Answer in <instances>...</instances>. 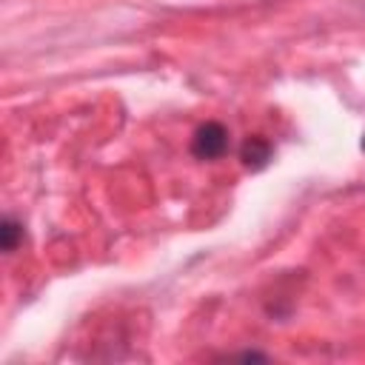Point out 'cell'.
I'll list each match as a JSON object with an SVG mask.
<instances>
[{"label": "cell", "mask_w": 365, "mask_h": 365, "mask_svg": "<svg viewBox=\"0 0 365 365\" xmlns=\"http://www.w3.org/2000/svg\"><path fill=\"white\" fill-rule=\"evenodd\" d=\"M228 151V128L222 123H202L191 137V154L197 160H220Z\"/></svg>", "instance_id": "obj_1"}, {"label": "cell", "mask_w": 365, "mask_h": 365, "mask_svg": "<svg viewBox=\"0 0 365 365\" xmlns=\"http://www.w3.org/2000/svg\"><path fill=\"white\" fill-rule=\"evenodd\" d=\"M271 157H274V145H271L262 134L245 137V140H242V145H240V160H242V165H245V168H251V171L265 168V165L271 163Z\"/></svg>", "instance_id": "obj_2"}, {"label": "cell", "mask_w": 365, "mask_h": 365, "mask_svg": "<svg viewBox=\"0 0 365 365\" xmlns=\"http://www.w3.org/2000/svg\"><path fill=\"white\" fill-rule=\"evenodd\" d=\"M20 242H23V222H17L14 217H3V222H0V248H3V254L17 251Z\"/></svg>", "instance_id": "obj_3"}, {"label": "cell", "mask_w": 365, "mask_h": 365, "mask_svg": "<svg viewBox=\"0 0 365 365\" xmlns=\"http://www.w3.org/2000/svg\"><path fill=\"white\" fill-rule=\"evenodd\" d=\"M359 148H362V151H365V134H362V140H359Z\"/></svg>", "instance_id": "obj_4"}]
</instances>
